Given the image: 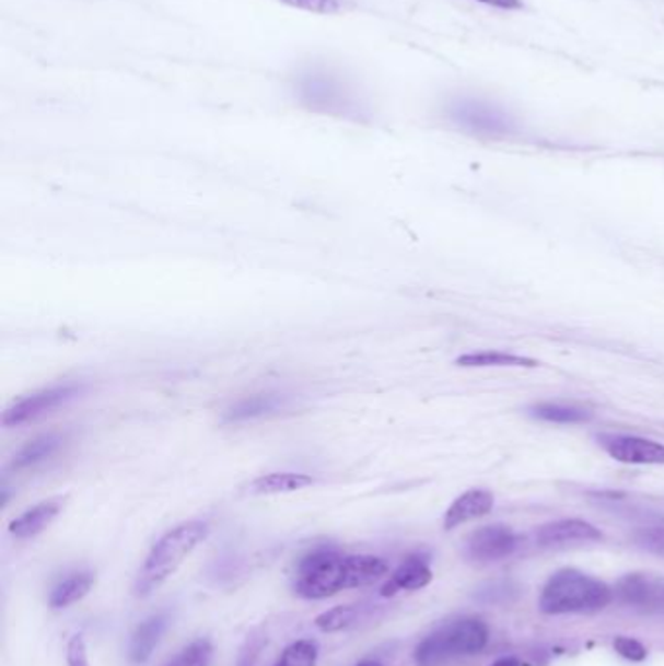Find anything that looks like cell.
I'll return each mask as SVG.
<instances>
[{
	"label": "cell",
	"mask_w": 664,
	"mask_h": 666,
	"mask_svg": "<svg viewBox=\"0 0 664 666\" xmlns=\"http://www.w3.org/2000/svg\"><path fill=\"white\" fill-rule=\"evenodd\" d=\"M357 666H384L381 661H376V658H363L361 663Z\"/></svg>",
	"instance_id": "cell-32"
},
{
	"label": "cell",
	"mask_w": 664,
	"mask_h": 666,
	"mask_svg": "<svg viewBox=\"0 0 664 666\" xmlns=\"http://www.w3.org/2000/svg\"><path fill=\"white\" fill-rule=\"evenodd\" d=\"M614 649L620 653L621 657L628 661H643L646 657V649L633 638H616Z\"/></svg>",
	"instance_id": "cell-29"
},
{
	"label": "cell",
	"mask_w": 664,
	"mask_h": 666,
	"mask_svg": "<svg viewBox=\"0 0 664 666\" xmlns=\"http://www.w3.org/2000/svg\"><path fill=\"white\" fill-rule=\"evenodd\" d=\"M639 546L645 548L651 553L663 556L664 558V526H655V528H645L636 536Z\"/></svg>",
	"instance_id": "cell-27"
},
{
	"label": "cell",
	"mask_w": 664,
	"mask_h": 666,
	"mask_svg": "<svg viewBox=\"0 0 664 666\" xmlns=\"http://www.w3.org/2000/svg\"><path fill=\"white\" fill-rule=\"evenodd\" d=\"M357 616H359L357 606H336L331 610L319 614L318 618L314 620V626L324 633H336V631L349 628L357 620Z\"/></svg>",
	"instance_id": "cell-25"
},
{
	"label": "cell",
	"mask_w": 664,
	"mask_h": 666,
	"mask_svg": "<svg viewBox=\"0 0 664 666\" xmlns=\"http://www.w3.org/2000/svg\"><path fill=\"white\" fill-rule=\"evenodd\" d=\"M294 591L308 600H322L349 588L347 556L319 548L304 556L294 571Z\"/></svg>",
	"instance_id": "cell-4"
},
{
	"label": "cell",
	"mask_w": 664,
	"mask_h": 666,
	"mask_svg": "<svg viewBox=\"0 0 664 666\" xmlns=\"http://www.w3.org/2000/svg\"><path fill=\"white\" fill-rule=\"evenodd\" d=\"M489 641V630L478 618H461L429 633L413 653L416 666H452L481 653Z\"/></svg>",
	"instance_id": "cell-2"
},
{
	"label": "cell",
	"mask_w": 664,
	"mask_h": 666,
	"mask_svg": "<svg viewBox=\"0 0 664 666\" xmlns=\"http://www.w3.org/2000/svg\"><path fill=\"white\" fill-rule=\"evenodd\" d=\"M211 663H213L211 641L196 640L182 649L176 657L170 658L164 666H211Z\"/></svg>",
	"instance_id": "cell-24"
},
{
	"label": "cell",
	"mask_w": 664,
	"mask_h": 666,
	"mask_svg": "<svg viewBox=\"0 0 664 666\" xmlns=\"http://www.w3.org/2000/svg\"><path fill=\"white\" fill-rule=\"evenodd\" d=\"M388 575V563L376 556H347V585L349 588L369 586Z\"/></svg>",
	"instance_id": "cell-18"
},
{
	"label": "cell",
	"mask_w": 664,
	"mask_h": 666,
	"mask_svg": "<svg viewBox=\"0 0 664 666\" xmlns=\"http://www.w3.org/2000/svg\"><path fill=\"white\" fill-rule=\"evenodd\" d=\"M601 540L603 533L581 518L551 521L536 530V544L540 548H563V546L601 542Z\"/></svg>",
	"instance_id": "cell-10"
},
{
	"label": "cell",
	"mask_w": 664,
	"mask_h": 666,
	"mask_svg": "<svg viewBox=\"0 0 664 666\" xmlns=\"http://www.w3.org/2000/svg\"><path fill=\"white\" fill-rule=\"evenodd\" d=\"M65 503H67V498H61V495L37 503L36 506L27 509L26 513H22L10 523L9 533L19 540L34 538L37 534L44 533L45 528L61 515Z\"/></svg>",
	"instance_id": "cell-11"
},
{
	"label": "cell",
	"mask_w": 664,
	"mask_h": 666,
	"mask_svg": "<svg viewBox=\"0 0 664 666\" xmlns=\"http://www.w3.org/2000/svg\"><path fill=\"white\" fill-rule=\"evenodd\" d=\"M319 649L314 640H299L284 649L275 666H316Z\"/></svg>",
	"instance_id": "cell-23"
},
{
	"label": "cell",
	"mask_w": 664,
	"mask_h": 666,
	"mask_svg": "<svg viewBox=\"0 0 664 666\" xmlns=\"http://www.w3.org/2000/svg\"><path fill=\"white\" fill-rule=\"evenodd\" d=\"M610 603L611 588L601 579L576 569H561L544 586L538 606L544 614L559 616L601 612Z\"/></svg>",
	"instance_id": "cell-3"
},
{
	"label": "cell",
	"mask_w": 664,
	"mask_h": 666,
	"mask_svg": "<svg viewBox=\"0 0 664 666\" xmlns=\"http://www.w3.org/2000/svg\"><path fill=\"white\" fill-rule=\"evenodd\" d=\"M476 2H481V4H488V7L501 10L523 9V2H521V0H476Z\"/></svg>",
	"instance_id": "cell-30"
},
{
	"label": "cell",
	"mask_w": 664,
	"mask_h": 666,
	"mask_svg": "<svg viewBox=\"0 0 664 666\" xmlns=\"http://www.w3.org/2000/svg\"><path fill=\"white\" fill-rule=\"evenodd\" d=\"M458 366H538V361L528 357L513 355V353H501V351H481V353H466L456 359Z\"/></svg>",
	"instance_id": "cell-21"
},
{
	"label": "cell",
	"mask_w": 664,
	"mask_h": 666,
	"mask_svg": "<svg viewBox=\"0 0 664 666\" xmlns=\"http://www.w3.org/2000/svg\"><path fill=\"white\" fill-rule=\"evenodd\" d=\"M62 444H65V436L61 433H47V435L37 436V439L30 441L20 448L19 454L12 460V468L14 470L36 468L39 464L54 458L55 454L61 451Z\"/></svg>",
	"instance_id": "cell-17"
},
{
	"label": "cell",
	"mask_w": 664,
	"mask_h": 666,
	"mask_svg": "<svg viewBox=\"0 0 664 666\" xmlns=\"http://www.w3.org/2000/svg\"><path fill=\"white\" fill-rule=\"evenodd\" d=\"M80 386L77 384H62V386H54V388H45V390L30 394L22 400L14 401L2 416V425L16 427L24 425L27 421L42 418L45 413L61 408L67 401L74 400L79 396Z\"/></svg>",
	"instance_id": "cell-7"
},
{
	"label": "cell",
	"mask_w": 664,
	"mask_h": 666,
	"mask_svg": "<svg viewBox=\"0 0 664 666\" xmlns=\"http://www.w3.org/2000/svg\"><path fill=\"white\" fill-rule=\"evenodd\" d=\"M166 628H168V618L164 614L151 616L137 626L129 641V658L135 665H142L152 657V651L159 645Z\"/></svg>",
	"instance_id": "cell-14"
},
{
	"label": "cell",
	"mask_w": 664,
	"mask_h": 666,
	"mask_svg": "<svg viewBox=\"0 0 664 666\" xmlns=\"http://www.w3.org/2000/svg\"><path fill=\"white\" fill-rule=\"evenodd\" d=\"M296 94L311 109L347 116L357 109V96L349 82L329 69L312 67L296 77Z\"/></svg>",
	"instance_id": "cell-5"
},
{
	"label": "cell",
	"mask_w": 664,
	"mask_h": 666,
	"mask_svg": "<svg viewBox=\"0 0 664 666\" xmlns=\"http://www.w3.org/2000/svg\"><path fill=\"white\" fill-rule=\"evenodd\" d=\"M433 579V571L429 568L426 558L409 556L399 563L398 569L392 573L386 585L382 586V596H394L399 591H419L429 585Z\"/></svg>",
	"instance_id": "cell-13"
},
{
	"label": "cell",
	"mask_w": 664,
	"mask_h": 666,
	"mask_svg": "<svg viewBox=\"0 0 664 666\" xmlns=\"http://www.w3.org/2000/svg\"><path fill=\"white\" fill-rule=\"evenodd\" d=\"M519 546V536L506 525L481 526L469 534L464 542V556L469 561L491 563L513 556Z\"/></svg>",
	"instance_id": "cell-8"
},
{
	"label": "cell",
	"mask_w": 664,
	"mask_h": 666,
	"mask_svg": "<svg viewBox=\"0 0 664 666\" xmlns=\"http://www.w3.org/2000/svg\"><path fill=\"white\" fill-rule=\"evenodd\" d=\"M493 666H521V663L513 657L499 658L497 663H493Z\"/></svg>",
	"instance_id": "cell-31"
},
{
	"label": "cell",
	"mask_w": 664,
	"mask_h": 666,
	"mask_svg": "<svg viewBox=\"0 0 664 666\" xmlns=\"http://www.w3.org/2000/svg\"><path fill=\"white\" fill-rule=\"evenodd\" d=\"M532 418L540 419L546 423H559V425H571V423H585L593 419V411L579 406H566V404H536L528 409Z\"/></svg>",
	"instance_id": "cell-20"
},
{
	"label": "cell",
	"mask_w": 664,
	"mask_h": 666,
	"mask_svg": "<svg viewBox=\"0 0 664 666\" xmlns=\"http://www.w3.org/2000/svg\"><path fill=\"white\" fill-rule=\"evenodd\" d=\"M598 444L614 460L641 466H663L664 444L633 435H601Z\"/></svg>",
	"instance_id": "cell-9"
},
{
	"label": "cell",
	"mask_w": 664,
	"mask_h": 666,
	"mask_svg": "<svg viewBox=\"0 0 664 666\" xmlns=\"http://www.w3.org/2000/svg\"><path fill=\"white\" fill-rule=\"evenodd\" d=\"M293 9L306 10L312 14H336L341 10L339 0H281Z\"/></svg>",
	"instance_id": "cell-26"
},
{
	"label": "cell",
	"mask_w": 664,
	"mask_h": 666,
	"mask_svg": "<svg viewBox=\"0 0 664 666\" xmlns=\"http://www.w3.org/2000/svg\"><path fill=\"white\" fill-rule=\"evenodd\" d=\"M496 505V498L488 489H469L462 493L461 498L454 499L444 515V530H452L456 526L466 525L469 521H476L481 516L489 515Z\"/></svg>",
	"instance_id": "cell-12"
},
{
	"label": "cell",
	"mask_w": 664,
	"mask_h": 666,
	"mask_svg": "<svg viewBox=\"0 0 664 666\" xmlns=\"http://www.w3.org/2000/svg\"><path fill=\"white\" fill-rule=\"evenodd\" d=\"M67 665L69 666H90L89 651H86V641L77 633L72 635L69 645H67Z\"/></svg>",
	"instance_id": "cell-28"
},
{
	"label": "cell",
	"mask_w": 664,
	"mask_h": 666,
	"mask_svg": "<svg viewBox=\"0 0 664 666\" xmlns=\"http://www.w3.org/2000/svg\"><path fill=\"white\" fill-rule=\"evenodd\" d=\"M618 593L624 598V603H628V605L651 606L655 603V588L649 579L641 577V575H629V577L621 579Z\"/></svg>",
	"instance_id": "cell-22"
},
{
	"label": "cell",
	"mask_w": 664,
	"mask_h": 666,
	"mask_svg": "<svg viewBox=\"0 0 664 666\" xmlns=\"http://www.w3.org/2000/svg\"><path fill=\"white\" fill-rule=\"evenodd\" d=\"M316 480L308 474H299V471H273L259 476L256 480L249 483V493L254 495H279V493H293L301 489L311 488Z\"/></svg>",
	"instance_id": "cell-16"
},
{
	"label": "cell",
	"mask_w": 664,
	"mask_h": 666,
	"mask_svg": "<svg viewBox=\"0 0 664 666\" xmlns=\"http://www.w3.org/2000/svg\"><path fill=\"white\" fill-rule=\"evenodd\" d=\"M94 581L96 577L90 571H80L71 577L62 579L49 595V606L54 610H62V608H69L74 603H79L89 595L90 588L94 586Z\"/></svg>",
	"instance_id": "cell-19"
},
{
	"label": "cell",
	"mask_w": 664,
	"mask_h": 666,
	"mask_svg": "<svg viewBox=\"0 0 664 666\" xmlns=\"http://www.w3.org/2000/svg\"><path fill=\"white\" fill-rule=\"evenodd\" d=\"M449 117L464 131L484 137H505L514 131L513 117L484 100L461 98L449 106Z\"/></svg>",
	"instance_id": "cell-6"
},
{
	"label": "cell",
	"mask_w": 664,
	"mask_h": 666,
	"mask_svg": "<svg viewBox=\"0 0 664 666\" xmlns=\"http://www.w3.org/2000/svg\"><path fill=\"white\" fill-rule=\"evenodd\" d=\"M287 406V400L281 394H256L244 400L236 401L224 416V421L229 423H242V421H252V419L266 418L273 416L277 411Z\"/></svg>",
	"instance_id": "cell-15"
},
{
	"label": "cell",
	"mask_w": 664,
	"mask_h": 666,
	"mask_svg": "<svg viewBox=\"0 0 664 666\" xmlns=\"http://www.w3.org/2000/svg\"><path fill=\"white\" fill-rule=\"evenodd\" d=\"M207 534L209 526L203 521H189L164 534L159 542L152 546L151 553L142 565L135 585V595H152L164 581H168L176 573L177 568L191 556V551L203 542Z\"/></svg>",
	"instance_id": "cell-1"
}]
</instances>
